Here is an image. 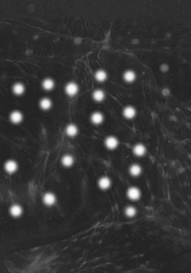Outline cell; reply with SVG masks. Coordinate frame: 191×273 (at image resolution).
<instances>
[{"label": "cell", "mask_w": 191, "mask_h": 273, "mask_svg": "<svg viewBox=\"0 0 191 273\" xmlns=\"http://www.w3.org/2000/svg\"><path fill=\"white\" fill-rule=\"evenodd\" d=\"M127 195L131 200H137L140 198V191L137 188L131 187L128 190Z\"/></svg>", "instance_id": "obj_1"}, {"label": "cell", "mask_w": 191, "mask_h": 273, "mask_svg": "<svg viewBox=\"0 0 191 273\" xmlns=\"http://www.w3.org/2000/svg\"><path fill=\"white\" fill-rule=\"evenodd\" d=\"M66 92L68 93L69 96H74L76 93L77 92V85L74 83H69L66 86Z\"/></svg>", "instance_id": "obj_2"}, {"label": "cell", "mask_w": 191, "mask_h": 273, "mask_svg": "<svg viewBox=\"0 0 191 273\" xmlns=\"http://www.w3.org/2000/svg\"><path fill=\"white\" fill-rule=\"evenodd\" d=\"M43 200H44V202L48 205H54L55 203V201H56V198H55V196L51 193H47V194H45L44 196V198H43Z\"/></svg>", "instance_id": "obj_3"}, {"label": "cell", "mask_w": 191, "mask_h": 273, "mask_svg": "<svg viewBox=\"0 0 191 273\" xmlns=\"http://www.w3.org/2000/svg\"><path fill=\"white\" fill-rule=\"evenodd\" d=\"M106 146L109 149H114L118 145V141L115 137H109L106 140Z\"/></svg>", "instance_id": "obj_4"}, {"label": "cell", "mask_w": 191, "mask_h": 273, "mask_svg": "<svg viewBox=\"0 0 191 273\" xmlns=\"http://www.w3.org/2000/svg\"><path fill=\"white\" fill-rule=\"evenodd\" d=\"M5 168H6L7 172L14 173V171L17 170V163L14 161H9L6 163Z\"/></svg>", "instance_id": "obj_5"}, {"label": "cell", "mask_w": 191, "mask_h": 273, "mask_svg": "<svg viewBox=\"0 0 191 273\" xmlns=\"http://www.w3.org/2000/svg\"><path fill=\"white\" fill-rule=\"evenodd\" d=\"M22 209L21 208L20 205H14L13 206H11V208H10V213H11V215H13L14 217L20 216L22 214Z\"/></svg>", "instance_id": "obj_6"}, {"label": "cell", "mask_w": 191, "mask_h": 273, "mask_svg": "<svg viewBox=\"0 0 191 273\" xmlns=\"http://www.w3.org/2000/svg\"><path fill=\"white\" fill-rule=\"evenodd\" d=\"M110 185H111V182H110L109 178L104 177L100 179L99 186L101 189H104V190L108 189L110 186Z\"/></svg>", "instance_id": "obj_7"}, {"label": "cell", "mask_w": 191, "mask_h": 273, "mask_svg": "<svg viewBox=\"0 0 191 273\" xmlns=\"http://www.w3.org/2000/svg\"><path fill=\"white\" fill-rule=\"evenodd\" d=\"M10 119H11V121H12L13 123H20L22 120V114H21L19 112H14L11 114Z\"/></svg>", "instance_id": "obj_8"}, {"label": "cell", "mask_w": 191, "mask_h": 273, "mask_svg": "<svg viewBox=\"0 0 191 273\" xmlns=\"http://www.w3.org/2000/svg\"><path fill=\"white\" fill-rule=\"evenodd\" d=\"M123 114H124L125 117L131 119V118H132V117L135 116V110L133 108H131V107H127L123 111Z\"/></svg>", "instance_id": "obj_9"}, {"label": "cell", "mask_w": 191, "mask_h": 273, "mask_svg": "<svg viewBox=\"0 0 191 273\" xmlns=\"http://www.w3.org/2000/svg\"><path fill=\"white\" fill-rule=\"evenodd\" d=\"M145 151H146V149H145V147H143L142 144H138L135 146V147L134 148V152L135 154H136V155H139V156H141V155H143L145 154Z\"/></svg>", "instance_id": "obj_10"}, {"label": "cell", "mask_w": 191, "mask_h": 273, "mask_svg": "<svg viewBox=\"0 0 191 273\" xmlns=\"http://www.w3.org/2000/svg\"><path fill=\"white\" fill-rule=\"evenodd\" d=\"M92 122L96 124L100 123L103 121V116L99 112L94 113L92 116Z\"/></svg>", "instance_id": "obj_11"}, {"label": "cell", "mask_w": 191, "mask_h": 273, "mask_svg": "<svg viewBox=\"0 0 191 273\" xmlns=\"http://www.w3.org/2000/svg\"><path fill=\"white\" fill-rule=\"evenodd\" d=\"M62 163L66 167H70L73 163V159L70 155H65L62 159Z\"/></svg>", "instance_id": "obj_12"}, {"label": "cell", "mask_w": 191, "mask_h": 273, "mask_svg": "<svg viewBox=\"0 0 191 273\" xmlns=\"http://www.w3.org/2000/svg\"><path fill=\"white\" fill-rule=\"evenodd\" d=\"M66 132L69 136H74L77 133V128L74 125H69L66 129Z\"/></svg>", "instance_id": "obj_13"}, {"label": "cell", "mask_w": 191, "mask_h": 273, "mask_svg": "<svg viewBox=\"0 0 191 273\" xmlns=\"http://www.w3.org/2000/svg\"><path fill=\"white\" fill-rule=\"evenodd\" d=\"M93 98L96 100V101H101L104 98V94L102 91L100 90H96L93 93Z\"/></svg>", "instance_id": "obj_14"}, {"label": "cell", "mask_w": 191, "mask_h": 273, "mask_svg": "<svg viewBox=\"0 0 191 273\" xmlns=\"http://www.w3.org/2000/svg\"><path fill=\"white\" fill-rule=\"evenodd\" d=\"M54 83L50 79H46L43 82V87H44V89H47V90L52 89L54 88Z\"/></svg>", "instance_id": "obj_15"}, {"label": "cell", "mask_w": 191, "mask_h": 273, "mask_svg": "<svg viewBox=\"0 0 191 273\" xmlns=\"http://www.w3.org/2000/svg\"><path fill=\"white\" fill-rule=\"evenodd\" d=\"M130 172L134 176H137L141 173V168L138 165H133L130 168Z\"/></svg>", "instance_id": "obj_16"}, {"label": "cell", "mask_w": 191, "mask_h": 273, "mask_svg": "<svg viewBox=\"0 0 191 273\" xmlns=\"http://www.w3.org/2000/svg\"><path fill=\"white\" fill-rule=\"evenodd\" d=\"M40 105H41V107L43 109H49V108L51 107V101L49 99H46V98L41 100V103H40Z\"/></svg>", "instance_id": "obj_17"}, {"label": "cell", "mask_w": 191, "mask_h": 273, "mask_svg": "<svg viewBox=\"0 0 191 273\" xmlns=\"http://www.w3.org/2000/svg\"><path fill=\"white\" fill-rule=\"evenodd\" d=\"M107 77V74L103 70H100L98 72L96 73V78L99 81H104Z\"/></svg>", "instance_id": "obj_18"}, {"label": "cell", "mask_w": 191, "mask_h": 273, "mask_svg": "<svg viewBox=\"0 0 191 273\" xmlns=\"http://www.w3.org/2000/svg\"><path fill=\"white\" fill-rule=\"evenodd\" d=\"M135 78V73H134L133 72H131V71H127V72H125V74H124V79H125L127 82L133 81Z\"/></svg>", "instance_id": "obj_19"}, {"label": "cell", "mask_w": 191, "mask_h": 273, "mask_svg": "<svg viewBox=\"0 0 191 273\" xmlns=\"http://www.w3.org/2000/svg\"><path fill=\"white\" fill-rule=\"evenodd\" d=\"M13 90H14L15 94L20 95V94H22V93L24 92V86L22 85V84H16V85L14 86Z\"/></svg>", "instance_id": "obj_20"}, {"label": "cell", "mask_w": 191, "mask_h": 273, "mask_svg": "<svg viewBox=\"0 0 191 273\" xmlns=\"http://www.w3.org/2000/svg\"><path fill=\"white\" fill-rule=\"evenodd\" d=\"M135 213H136V209L132 207V206H130V207H127L126 209V214L127 216H128V217H133V216L135 215Z\"/></svg>", "instance_id": "obj_21"}]
</instances>
